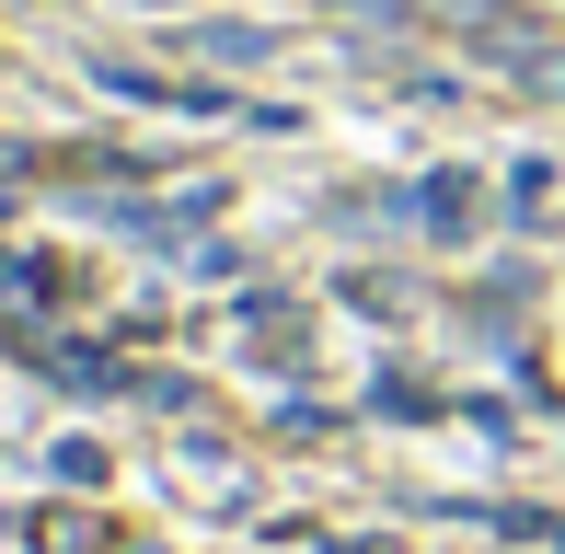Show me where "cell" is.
I'll return each instance as SVG.
<instances>
[{"label": "cell", "mask_w": 565, "mask_h": 554, "mask_svg": "<svg viewBox=\"0 0 565 554\" xmlns=\"http://www.w3.org/2000/svg\"><path fill=\"white\" fill-rule=\"evenodd\" d=\"M23 543H35V554H105V532H93L82 509H35V520H23Z\"/></svg>", "instance_id": "cell-3"}, {"label": "cell", "mask_w": 565, "mask_h": 554, "mask_svg": "<svg viewBox=\"0 0 565 554\" xmlns=\"http://www.w3.org/2000/svg\"><path fill=\"white\" fill-rule=\"evenodd\" d=\"M404 23H450V35H497L508 0H404Z\"/></svg>", "instance_id": "cell-4"}, {"label": "cell", "mask_w": 565, "mask_h": 554, "mask_svg": "<svg viewBox=\"0 0 565 554\" xmlns=\"http://www.w3.org/2000/svg\"><path fill=\"white\" fill-rule=\"evenodd\" d=\"M497 70H520L531 93H565V35H531V23H497V35H473Z\"/></svg>", "instance_id": "cell-1"}, {"label": "cell", "mask_w": 565, "mask_h": 554, "mask_svg": "<svg viewBox=\"0 0 565 554\" xmlns=\"http://www.w3.org/2000/svg\"><path fill=\"white\" fill-rule=\"evenodd\" d=\"M347 12H358V0H347Z\"/></svg>", "instance_id": "cell-9"}, {"label": "cell", "mask_w": 565, "mask_h": 554, "mask_svg": "<svg viewBox=\"0 0 565 554\" xmlns=\"http://www.w3.org/2000/svg\"><path fill=\"white\" fill-rule=\"evenodd\" d=\"M58 473H70V486H82V497H93V486H105L116 462H105V450H93V439H70V450H58Z\"/></svg>", "instance_id": "cell-7"}, {"label": "cell", "mask_w": 565, "mask_h": 554, "mask_svg": "<svg viewBox=\"0 0 565 554\" xmlns=\"http://www.w3.org/2000/svg\"><path fill=\"white\" fill-rule=\"evenodd\" d=\"M508 209H520V220H543V209H554V162H520V185H508Z\"/></svg>", "instance_id": "cell-5"}, {"label": "cell", "mask_w": 565, "mask_h": 554, "mask_svg": "<svg viewBox=\"0 0 565 554\" xmlns=\"http://www.w3.org/2000/svg\"><path fill=\"white\" fill-rule=\"evenodd\" d=\"M105 554H162V543H139V532H116V543H105Z\"/></svg>", "instance_id": "cell-8"}, {"label": "cell", "mask_w": 565, "mask_h": 554, "mask_svg": "<svg viewBox=\"0 0 565 554\" xmlns=\"http://www.w3.org/2000/svg\"><path fill=\"white\" fill-rule=\"evenodd\" d=\"M196 46L209 58H266V35H243V23H196Z\"/></svg>", "instance_id": "cell-6"}, {"label": "cell", "mask_w": 565, "mask_h": 554, "mask_svg": "<svg viewBox=\"0 0 565 554\" xmlns=\"http://www.w3.org/2000/svg\"><path fill=\"white\" fill-rule=\"evenodd\" d=\"M416 220H427L439 243H461V232L484 220V185H473V173H427V185H416Z\"/></svg>", "instance_id": "cell-2"}]
</instances>
